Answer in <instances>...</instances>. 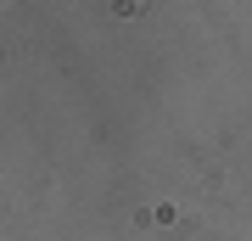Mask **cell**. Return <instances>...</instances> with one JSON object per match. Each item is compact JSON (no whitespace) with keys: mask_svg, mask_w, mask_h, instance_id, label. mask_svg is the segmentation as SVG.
Listing matches in <instances>:
<instances>
[]
</instances>
